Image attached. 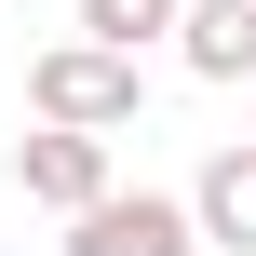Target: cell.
<instances>
[{
    "label": "cell",
    "mask_w": 256,
    "mask_h": 256,
    "mask_svg": "<svg viewBox=\"0 0 256 256\" xmlns=\"http://www.w3.org/2000/svg\"><path fill=\"white\" fill-rule=\"evenodd\" d=\"M27 122H68V135H135L148 122V54H108V40H40L27 54Z\"/></svg>",
    "instance_id": "6da1fadb"
},
{
    "label": "cell",
    "mask_w": 256,
    "mask_h": 256,
    "mask_svg": "<svg viewBox=\"0 0 256 256\" xmlns=\"http://www.w3.org/2000/svg\"><path fill=\"white\" fill-rule=\"evenodd\" d=\"M68 256H202L189 230V189H108L68 216Z\"/></svg>",
    "instance_id": "7a4b0ae2"
},
{
    "label": "cell",
    "mask_w": 256,
    "mask_h": 256,
    "mask_svg": "<svg viewBox=\"0 0 256 256\" xmlns=\"http://www.w3.org/2000/svg\"><path fill=\"white\" fill-rule=\"evenodd\" d=\"M14 189H27L40 216H81V202H108L122 176H108V135H68V122H27V135H14Z\"/></svg>",
    "instance_id": "3957f363"
},
{
    "label": "cell",
    "mask_w": 256,
    "mask_h": 256,
    "mask_svg": "<svg viewBox=\"0 0 256 256\" xmlns=\"http://www.w3.org/2000/svg\"><path fill=\"white\" fill-rule=\"evenodd\" d=\"M189 230L216 256H256V135H230V148L189 176Z\"/></svg>",
    "instance_id": "277c9868"
},
{
    "label": "cell",
    "mask_w": 256,
    "mask_h": 256,
    "mask_svg": "<svg viewBox=\"0 0 256 256\" xmlns=\"http://www.w3.org/2000/svg\"><path fill=\"white\" fill-rule=\"evenodd\" d=\"M176 54H189V81H256V0H189Z\"/></svg>",
    "instance_id": "5b68a950"
},
{
    "label": "cell",
    "mask_w": 256,
    "mask_h": 256,
    "mask_svg": "<svg viewBox=\"0 0 256 256\" xmlns=\"http://www.w3.org/2000/svg\"><path fill=\"white\" fill-rule=\"evenodd\" d=\"M176 14H189V0H81L68 27H81V40H108V54H148V40H176Z\"/></svg>",
    "instance_id": "8992f818"
}]
</instances>
